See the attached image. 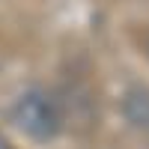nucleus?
Segmentation results:
<instances>
[{"mask_svg":"<svg viewBox=\"0 0 149 149\" xmlns=\"http://www.w3.org/2000/svg\"><path fill=\"white\" fill-rule=\"evenodd\" d=\"M15 128L24 131L30 140L48 143L54 140L60 128H63V116H60V107L45 90H27L18 95V102L9 110Z\"/></svg>","mask_w":149,"mask_h":149,"instance_id":"obj_1","label":"nucleus"},{"mask_svg":"<svg viewBox=\"0 0 149 149\" xmlns=\"http://www.w3.org/2000/svg\"><path fill=\"white\" fill-rule=\"evenodd\" d=\"M122 110L137 128H149V90H143V86L131 90L122 102Z\"/></svg>","mask_w":149,"mask_h":149,"instance_id":"obj_2","label":"nucleus"},{"mask_svg":"<svg viewBox=\"0 0 149 149\" xmlns=\"http://www.w3.org/2000/svg\"><path fill=\"white\" fill-rule=\"evenodd\" d=\"M0 149H12V146H9V140L3 137V134H0Z\"/></svg>","mask_w":149,"mask_h":149,"instance_id":"obj_3","label":"nucleus"}]
</instances>
